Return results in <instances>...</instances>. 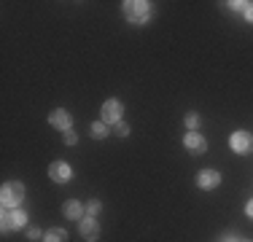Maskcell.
I'll return each mask as SVG.
<instances>
[{"instance_id": "cell-1", "label": "cell", "mask_w": 253, "mask_h": 242, "mask_svg": "<svg viewBox=\"0 0 253 242\" xmlns=\"http://www.w3.org/2000/svg\"><path fill=\"white\" fill-rule=\"evenodd\" d=\"M124 16L132 24L148 22V16H151V3H146V0H126L124 3Z\"/></svg>"}, {"instance_id": "cell-2", "label": "cell", "mask_w": 253, "mask_h": 242, "mask_svg": "<svg viewBox=\"0 0 253 242\" xmlns=\"http://www.w3.org/2000/svg\"><path fill=\"white\" fill-rule=\"evenodd\" d=\"M22 199H25V186L22 183H5L3 191H0V202H3L5 210H16Z\"/></svg>"}, {"instance_id": "cell-3", "label": "cell", "mask_w": 253, "mask_h": 242, "mask_svg": "<svg viewBox=\"0 0 253 242\" xmlns=\"http://www.w3.org/2000/svg\"><path fill=\"white\" fill-rule=\"evenodd\" d=\"M183 145H186V151H189L191 156H202L205 151H208V140H205L202 135H197V132H186Z\"/></svg>"}, {"instance_id": "cell-4", "label": "cell", "mask_w": 253, "mask_h": 242, "mask_svg": "<svg viewBox=\"0 0 253 242\" xmlns=\"http://www.w3.org/2000/svg\"><path fill=\"white\" fill-rule=\"evenodd\" d=\"M25 223H27V213H25V210H5V213H3V232L22 229Z\"/></svg>"}, {"instance_id": "cell-5", "label": "cell", "mask_w": 253, "mask_h": 242, "mask_svg": "<svg viewBox=\"0 0 253 242\" xmlns=\"http://www.w3.org/2000/svg\"><path fill=\"white\" fill-rule=\"evenodd\" d=\"M102 121H111V124H119L122 121V113H124V105L119 100H108L102 102Z\"/></svg>"}, {"instance_id": "cell-6", "label": "cell", "mask_w": 253, "mask_h": 242, "mask_svg": "<svg viewBox=\"0 0 253 242\" xmlns=\"http://www.w3.org/2000/svg\"><path fill=\"white\" fill-rule=\"evenodd\" d=\"M229 145H232V151H237V154H248L253 148V135L251 132H234V135L229 137Z\"/></svg>"}, {"instance_id": "cell-7", "label": "cell", "mask_w": 253, "mask_h": 242, "mask_svg": "<svg viewBox=\"0 0 253 242\" xmlns=\"http://www.w3.org/2000/svg\"><path fill=\"white\" fill-rule=\"evenodd\" d=\"M78 223H81V237H84V240H89V242H94V240H97V237H100V223H97V221H94V218H92V215H86V218H81V221H78Z\"/></svg>"}, {"instance_id": "cell-8", "label": "cell", "mask_w": 253, "mask_h": 242, "mask_svg": "<svg viewBox=\"0 0 253 242\" xmlns=\"http://www.w3.org/2000/svg\"><path fill=\"white\" fill-rule=\"evenodd\" d=\"M49 178L54 180V183H68L70 180V167L65 164V161H54V164L49 167Z\"/></svg>"}, {"instance_id": "cell-9", "label": "cell", "mask_w": 253, "mask_h": 242, "mask_svg": "<svg viewBox=\"0 0 253 242\" xmlns=\"http://www.w3.org/2000/svg\"><path fill=\"white\" fill-rule=\"evenodd\" d=\"M49 121H51V126H57V129H65V132H68V129H70V124H73L70 113H68V111H62V108L51 111V113H49Z\"/></svg>"}, {"instance_id": "cell-10", "label": "cell", "mask_w": 253, "mask_h": 242, "mask_svg": "<svg viewBox=\"0 0 253 242\" xmlns=\"http://www.w3.org/2000/svg\"><path fill=\"white\" fill-rule=\"evenodd\" d=\"M197 183H200V189H215V186L221 183V175L215 172V169H202V172L197 175Z\"/></svg>"}, {"instance_id": "cell-11", "label": "cell", "mask_w": 253, "mask_h": 242, "mask_svg": "<svg viewBox=\"0 0 253 242\" xmlns=\"http://www.w3.org/2000/svg\"><path fill=\"white\" fill-rule=\"evenodd\" d=\"M65 215L70 218V221H81L84 218V207H81V202H76V199H70V202H65Z\"/></svg>"}, {"instance_id": "cell-12", "label": "cell", "mask_w": 253, "mask_h": 242, "mask_svg": "<svg viewBox=\"0 0 253 242\" xmlns=\"http://www.w3.org/2000/svg\"><path fill=\"white\" fill-rule=\"evenodd\" d=\"M43 240L46 242H68V232H65V229H49Z\"/></svg>"}, {"instance_id": "cell-13", "label": "cell", "mask_w": 253, "mask_h": 242, "mask_svg": "<svg viewBox=\"0 0 253 242\" xmlns=\"http://www.w3.org/2000/svg\"><path fill=\"white\" fill-rule=\"evenodd\" d=\"M105 135H108V126H105V121H94V124H92V137H97V140H102Z\"/></svg>"}, {"instance_id": "cell-14", "label": "cell", "mask_w": 253, "mask_h": 242, "mask_svg": "<svg viewBox=\"0 0 253 242\" xmlns=\"http://www.w3.org/2000/svg\"><path fill=\"white\" fill-rule=\"evenodd\" d=\"M186 126H189V129L194 132L197 126H200V116H197V113H189V116H186Z\"/></svg>"}, {"instance_id": "cell-15", "label": "cell", "mask_w": 253, "mask_h": 242, "mask_svg": "<svg viewBox=\"0 0 253 242\" xmlns=\"http://www.w3.org/2000/svg\"><path fill=\"white\" fill-rule=\"evenodd\" d=\"M113 129H116V135H122V137H126V135H129V126H126L124 121H119V124H113Z\"/></svg>"}, {"instance_id": "cell-16", "label": "cell", "mask_w": 253, "mask_h": 242, "mask_svg": "<svg viewBox=\"0 0 253 242\" xmlns=\"http://www.w3.org/2000/svg\"><path fill=\"white\" fill-rule=\"evenodd\" d=\"M65 143H68V145H76V143H78V135H76L73 129H68V132H65Z\"/></svg>"}, {"instance_id": "cell-17", "label": "cell", "mask_w": 253, "mask_h": 242, "mask_svg": "<svg viewBox=\"0 0 253 242\" xmlns=\"http://www.w3.org/2000/svg\"><path fill=\"white\" fill-rule=\"evenodd\" d=\"M229 5H232L234 11H245V8H248V3H240V0H234V3H229Z\"/></svg>"}, {"instance_id": "cell-18", "label": "cell", "mask_w": 253, "mask_h": 242, "mask_svg": "<svg viewBox=\"0 0 253 242\" xmlns=\"http://www.w3.org/2000/svg\"><path fill=\"white\" fill-rule=\"evenodd\" d=\"M86 210H89L92 215H94V213H100V202H89V207H86Z\"/></svg>"}, {"instance_id": "cell-19", "label": "cell", "mask_w": 253, "mask_h": 242, "mask_svg": "<svg viewBox=\"0 0 253 242\" xmlns=\"http://www.w3.org/2000/svg\"><path fill=\"white\" fill-rule=\"evenodd\" d=\"M27 237H30V240H38L41 232H38V229H27Z\"/></svg>"}, {"instance_id": "cell-20", "label": "cell", "mask_w": 253, "mask_h": 242, "mask_svg": "<svg viewBox=\"0 0 253 242\" xmlns=\"http://www.w3.org/2000/svg\"><path fill=\"white\" fill-rule=\"evenodd\" d=\"M245 19L253 22V3H248V8H245Z\"/></svg>"}, {"instance_id": "cell-21", "label": "cell", "mask_w": 253, "mask_h": 242, "mask_svg": "<svg viewBox=\"0 0 253 242\" xmlns=\"http://www.w3.org/2000/svg\"><path fill=\"white\" fill-rule=\"evenodd\" d=\"M245 213H248V215L253 218V199H251V202H248V204H245Z\"/></svg>"}, {"instance_id": "cell-22", "label": "cell", "mask_w": 253, "mask_h": 242, "mask_svg": "<svg viewBox=\"0 0 253 242\" xmlns=\"http://www.w3.org/2000/svg\"><path fill=\"white\" fill-rule=\"evenodd\" d=\"M245 242H253V240H245Z\"/></svg>"}]
</instances>
